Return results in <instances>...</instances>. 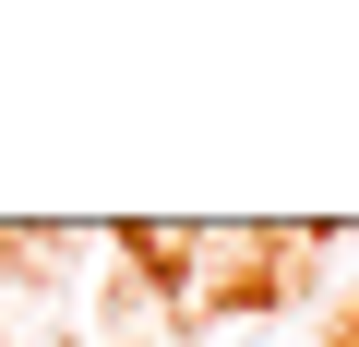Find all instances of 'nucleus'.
<instances>
[{"label":"nucleus","instance_id":"f257e3e1","mask_svg":"<svg viewBox=\"0 0 359 347\" xmlns=\"http://www.w3.org/2000/svg\"><path fill=\"white\" fill-rule=\"evenodd\" d=\"M120 240H132L144 264H192V228H120Z\"/></svg>","mask_w":359,"mask_h":347}]
</instances>
